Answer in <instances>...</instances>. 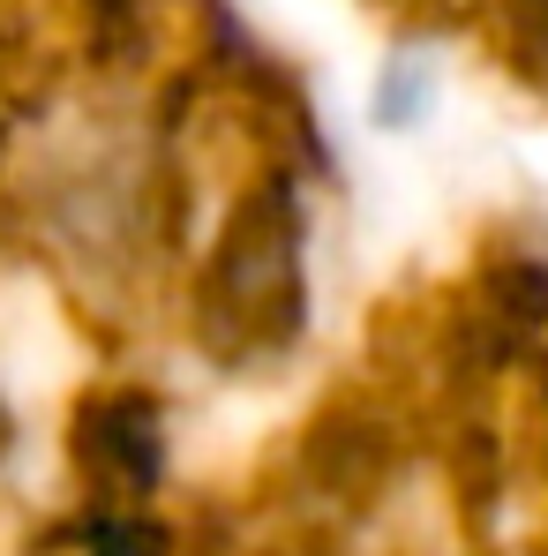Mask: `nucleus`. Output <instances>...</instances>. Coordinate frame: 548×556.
<instances>
[{
	"label": "nucleus",
	"instance_id": "1",
	"mask_svg": "<svg viewBox=\"0 0 548 556\" xmlns=\"http://www.w3.org/2000/svg\"><path fill=\"white\" fill-rule=\"evenodd\" d=\"M308 324V195L271 174L241 195L195 278V339L218 362H271Z\"/></svg>",
	"mask_w": 548,
	"mask_h": 556
},
{
	"label": "nucleus",
	"instance_id": "2",
	"mask_svg": "<svg viewBox=\"0 0 548 556\" xmlns=\"http://www.w3.org/2000/svg\"><path fill=\"white\" fill-rule=\"evenodd\" d=\"M76 459L105 496H143L166 473V421L151 391H98L76 414Z\"/></svg>",
	"mask_w": 548,
	"mask_h": 556
},
{
	"label": "nucleus",
	"instance_id": "3",
	"mask_svg": "<svg viewBox=\"0 0 548 556\" xmlns=\"http://www.w3.org/2000/svg\"><path fill=\"white\" fill-rule=\"evenodd\" d=\"M158 0H84V38H91V61L98 68H128L151 53L158 38Z\"/></svg>",
	"mask_w": 548,
	"mask_h": 556
},
{
	"label": "nucleus",
	"instance_id": "4",
	"mask_svg": "<svg viewBox=\"0 0 548 556\" xmlns=\"http://www.w3.org/2000/svg\"><path fill=\"white\" fill-rule=\"evenodd\" d=\"M429 98H436V76L421 68V53H398V61L375 76V98H368V105H375V121H383V128H413Z\"/></svg>",
	"mask_w": 548,
	"mask_h": 556
},
{
	"label": "nucleus",
	"instance_id": "5",
	"mask_svg": "<svg viewBox=\"0 0 548 556\" xmlns=\"http://www.w3.org/2000/svg\"><path fill=\"white\" fill-rule=\"evenodd\" d=\"M496 15H504V38H511V53L548 76V0H496Z\"/></svg>",
	"mask_w": 548,
	"mask_h": 556
}]
</instances>
